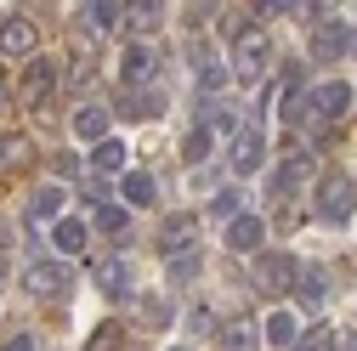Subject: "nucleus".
<instances>
[{
  "label": "nucleus",
  "instance_id": "obj_1",
  "mask_svg": "<svg viewBox=\"0 0 357 351\" xmlns=\"http://www.w3.org/2000/svg\"><path fill=\"white\" fill-rule=\"evenodd\" d=\"M312 210H318L329 227H346V221H351V210H357V182H351L346 170L324 176V182H318V204H312Z\"/></svg>",
  "mask_w": 357,
  "mask_h": 351
},
{
  "label": "nucleus",
  "instance_id": "obj_2",
  "mask_svg": "<svg viewBox=\"0 0 357 351\" xmlns=\"http://www.w3.org/2000/svg\"><path fill=\"white\" fill-rule=\"evenodd\" d=\"M261 295H289L295 283H301V260L295 255H284V249H261L255 255V278H250Z\"/></svg>",
  "mask_w": 357,
  "mask_h": 351
},
{
  "label": "nucleus",
  "instance_id": "obj_3",
  "mask_svg": "<svg viewBox=\"0 0 357 351\" xmlns=\"http://www.w3.org/2000/svg\"><path fill=\"white\" fill-rule=\"evenodd\" d=\"M193 233H199V215H193V210H176V215H165V221H159L153 244H159L165 260H176V255H193V249H199Z\"/></svg>",
  "mask_w": 357,
  "mask_h": 351
},
{
  "label": "nucleus",
  "instance_id": "obj_4",
  "mask_svg": "<svg viewBox=\"0 0 357 351\" xmlns=\"http://www.w3.org/2000/svg\"><path fill=\"white\" fill-rule=\"evenodd\" d=\"M266 68H273V40H266L261 29H250L244 40H233V74L238 79H266Z\"/></svg>",
  "mask_w": 357,
  "mask_h": 351
},
{
  "label": "nucleus",
  "instance_id": "obj_5",
  "mask_svg": "<svg viewBox=\"0 0 357 351\" xmlns=\"http://www.w3.org/2000/svg\"><path fill=\"white\" fill-rule=\"evenodd\" d=\"M159 68L165 63H159V52L148 46V40H130V46L119 52V79L130 85V91H148V85L159 79Z\"/></svg>",
  "mask_w": 357,
  "mask_h": 351
},
{
  "label": "nucleus",
  "instance_id": "obj_6",
  "mask_svg": "<svg viewBox=\"0 0 357 351\" xmlns=\"http://www.w3.org/2000/svg\"><path fill=\"white\" fill-rule=\"evenodd\" d=\"M312 63H340L346 52H357V34H351V23H340V17H324L318 29H312Z\"/></svg>",
  "mask_w": 357,
  "mask_h": 351
},
{
  "label": "nucleus",
  "instance_id": "obj_7",
  "mask_svg": "<svg viewBox=\"0 0 357 351\" xmlns=\"http://www.w3.org/2000/svg\"><path fill=\"white\" fill-rule=\"evenodd\" d=\"M68 283H74V272L63 267V260H29V272H23V289L34 300H57Z\"/></svg>",
  "mask_w": 357,
  "mask_h": 351
},
{
  "label": "nucleus",
  "instance_id": "obj_8",
  "mask_svg": "<svg viewBox=\"0 0 357 351\" xmlns=\"http://www.w3.org/2000/svg\"><path fill=\"white\" fill-rule=\"evenodd\" d=\"M52 91H57V63L52 57H29V68H23V102L29 108H46L52 102Z\"/></svg>",
  "mask_w": 357,
  "mask_h": 351
},
{
  "label": "nucleus",
  "instance_id": "obj_9",
  "mask_svg": "<svg viewBox=\"0 0 357 351\" xmlns=\"http://www.w3.org/2000/svg\"><path fill=\"white\" fill-rule=\"evenodd\" d=\"M351 108V85L346 79H329V85H318V91H312V125L306 130H324L329 119H340Z\"/></svg>",
  "mask_w": 357,
  "mask_h": 351
},
{
  "label": "nucleus",
  "instance_id": "obj_10",
  "mask_svg": "<svg viewBox=\"0 0 357 351\" xmlns=\"http://www.w3.org/2000/svg\"><path fill=\"white\" fill-rule=\"evenodd\" d=\"M227 164H233L238 176H255V170L266 164V136H261V125H250V119H244V130L233 136V153H227Z\"/></svg>",
  "mask_w": 357,
  "mask_h": 351
},
{
  "label": "nucleus",
  "instance_id": "obj_11",
  "mask_svg": "<svg viewBox=\"0 0 357 351\" xmlns=\"http://www.w3.org/2000/svg\"><path fill=\"white\" fill-rule=\"evenodd\" d=\"M34 23L23 17V12H6V17H0V52H6V57H34Z\"/></svg>",
  "mask_w": 357,
  "mask_h": 351
},
{
  "label": "nucleus",
  "instance_id": "obj_12",
  "mask_svg": "<svg viewBox=\"0 0 357 351\" xmlns=\"http://www.w3.org/2000/svg\"><path fill=\"white\" fill-rule=\"evenodd\" d=\"M97 289L114 295V300H130V295H137V272H130L125 255H108L102 267H97Z\"/></svg>",
  "mask_w": 357,
  "mask_h": 351
},
{
  "label": "nucleus",
  "instance_id": "obj_13",
  "mask_svg": "<svg viewBox=\"0 0 357 351\" xmlns=\"http://www.w3.org/2000/svg\"><path fill=\"white\" fill-rule=\"evenodd\" d=\"M295 295H301V306H306V312H324V306H329V295H335V278H329V267H301V283H295Z\"/></svg>",
  "mask_w": 357,
  "mask_h": 351
},
{
  "label": "nucleus",
  "instance_id": "obj_14",
  "mask_svg": "<svg viewBox=\"0 0 357 351\" xmlns=\"http://www.w3.org/2000/svg\"><path fill=\"white\" fill-rule=\"evenodd\" d=\"M215 340H221V351H261V323L255 318H233V323H221L215 329Z\"/></svg>",
  "mask_w": 357,
  "mask_h": 351
},
{
  "label": "nucleus",
  "instance_id": "obj_15",
  "mask_svg": "<svg viewBox=\"0 0 357 351\" xmlns=\"http://www.w3.org/2000/svg\"><path fill=\"white\" fill-rule=\"evenodd\" d=\"M261 238H266L261 215H238V221H227V238H221V244H227L233 255H250V249H261Z\"/></svg>",
  "mask_w": 357,
  "mask_h": 351
},
{
  "label": "nucleus",
  "instance_id": "obj_16",
  "mask_svg": "<svg viewBox=\"0 0 357 351\" xmlns=\"http://www.w3.org/2000/svg\"><path fill=\"white\" fill-rule=\"evenodd\" d=\"M306 176H312V153H289V159L273 170V198H289Z\"/></svg>",
  "mask_w": 357,
  "mask_h": 351
},
{
  "label": "nucleus",
  "instance_id": "obj_17",
  "mask_svg": "<svg viewBox=\"0 0 357 351\" xmlns=\"http://www.w3.org/2000/svg\"><path fill=\"white\" fill-rule=\"evenodd\" d=\"M199 125L210 130V136H238V130H244V119L233 114V102H227V97H215V102H204Z\"/></svg>",
  "mask_w": 357,
  "mask_h": 351
},
{
  "label": "nucleus",
  "instance_id": "obj_18",
  "mask_svg": "<svg viewBox=\"0 0 357 351\" xmlns=\"http://www.w3.org/2000/svg\"><path fill=\"white\" fill-rule=\"evenodd\" d=\"M193 79H199V97L215 102V91L233 79V68H227V63H215V57H193Z\"/></svg>",
  "mask_w": 357,
  "mask_h": 351
},
{
  "label": "nucleus",
  "instance_id": "obj_19",
  "mask_svg": "<svg viewBox=\"0 0 357 351\" xmlns=\"http://www.w3.org/2000/svg\"><path fill=\"white\" fill-rule=\"evenodd\" d=\"M108 119H114V114H108L102 102L79 108V114H74V136H79V142H108Z\"/></svg>",
  "mask_w": 357,
  "mask_h": 351
},
{
  "label": "nucleus",
  "instance_id": "obj_20",
  "mask_svg": "<svg viewBox=\"0 0 357 351\" xmlns=\"http://www.w3.org/2000/svg\"><path fill=\"white\" fill-rule=\"evenodd\" d=\"M29 221H63V187H34L29 193Z\"/></svg>",
  "mask_w": 357,
  "mask_h": 351
},
{
  "label": "nucleus",
  "instance_id": "obj_21",
  "mask_svg": "<svg viewBox=\"0 0 357 351\" xmlns=\"http://www.w3.org/2000/svg\"><path fill=\"white\" fill-rule=\"evenodd\" d=\"M278 114H284V125H295V130H306V125H312V91H306L301 79L284 91V108H278Z\"/></svg>",
  "mask_w": 357,
  "mask_h": 351
},
{
  "label": "nucleus",
  "instance_id": "obj_22",
  "mask_svg": "<svg viewBox=\"0 0 357 351\" xmlns=\"http://www.w3.org/2000/svg\"><path fill=\"white\" fill-rule=\"evenodd\" d=\"M91 227H97L102 238H114V244H125V238H130V210H125V204H102Z\"/></svg>",
  "mask_w": 357,
  "mask_h": 351
},
{
  "label": "nucleus",
  "instance_id": "obj_23",
  "mask_svg": "<svg viewBox=\"0 0 357 351\" xmlns=\"http://www.w3.org/2000/svg\"><path fill=\"white\" fill-rule=\"evenodd\" d=\"M85 238H91V227H85L79 215H63V221L52 227V244H57L63 255H79V249H85Z\"/></svg>",
  "mask_w": 357,
  "mask_h": 351
},
{
  "label": "nucleus",
  "instance_id": "obj_24",
  "mask_svg": "<svg viewBox=\"0 0 357 351\" xmlns=\"http://www.w3.org/2000/svg\"><path fill=\"white\" fill-rule=\"evenodd\" d=\"M261 334H266V345H289L295 351V340H301V323H295V312H273L261 323Z\"/></svg>",
  "mask_w": 357,
  "mask_h": 351
},
{
  "label": "nucleus",
  "instance_id": "obj_25",
  "mask_svg": "<svg viewBox=\"0 0 357 351\" xmlns=\"http://www.w3.org/2000/svg\"><path fill=\"white\" fill-rule=\"evenodd\" d=\"M119 193H125V204H153V198H159V182H153L148 170H125Z\"/></svg>",
  "mask_w": 357,
  "mask_h": 351
},
{
  "label": "nucleus",
  "instance_id": "obj_26",
  "mask_svg": "<svg viewBox=\"0 0 357 351\" xmlns=\"http://www.w3.org/2000/svg\"><path fill=\"white\" fill-rule=\"evenodd\" d=\"M79 17L91 23V29H119L125 23V6H119V0H91V6H79Z\"/></svg>",
  "mask_w": 357,
  "mask_h": 351
},
{
  "label": "nucleus",
  "instance_id": "obj_27",
  "mask_svg": "<svg viewBox=\"0 0 357 351\" xmlns=\"http://www.w3.org/2000/svg\"><path fill=\"white\" fill-rule=\"evenodd\" d=\"M125 23L137 29V34H153L165 23V6H159V0H137V6H125Z\"/></svg>",
  "mask_w": 357,
  "mask_h": 351
},
{
  "label": "nucleus",
  "instance_id": "obj_28",
  "mask_svg": "<svg viewBox=\"0 0 357 351\" xmlns=\"http://www.w3.org/2000/svg\"><path fill=\"white\" fill-rule=\"evenodd\" d=\"M29 153H34V148H29L23 130H0V170H17Z\"/></svg>",
  "mask_w": 357,
  "mask_h": 351
},
{
  "label": "nucleus",
  "instance_id": "obj_29",
  "mask_svg": "<svg viewBox=\"0 0 357 351\" xmlns=\"http://www.w3.org/2000/svg\"><path fill=\"white\" fill-rule=\"evenodd\" d=\"M91 164H97V176H119V170H125V142H119V136H108V142H97V153H91Z\"/></svg>",
  "mask_w": 357,
  "mask_h": 351
},
{
  "label": "nucleus",
  "instance_id": "obj_30",
  "mask_svg": "<svg viewBox=\"0 0 357 351\" xmlns=\"http://www.w3.org/2000/svg\"><path fill=\"white\" fill-rule=\"evenodd\" d=\"M295 351H340V340H335V329H329V323H306V329H301V340H295Z\"/></svg>",
  "mask_w": 357,
  "mask_h": 351
},
{
  "label": "nucleus",
  "instance_id": "obj_31",
  "mask_svg": "<svg viewBox=\"0 0 357 351\" xmlns=\"http://www.w3.org/2000/svg\"><path fill=\"white\" fill-rule=\"evenodd\" d=\"M199 267H204V255H199V249H193V255H176V260H165V283H193Z\"/></svg>",
  "mask_w": 357,
  "mask_h": 351
},
{
  "label": "nucleus",
  "instance_id": "obj_32",
  "mask_svg": "<svg viewBox=\"0 0 357 351\" xmlns=\"http://www.w3.org/2000/svg\"><path fill=\"white\" fill-rule=\"evenodd\" d=\"M159 114V97L153 91H130L125 97V119H153Z\"/></svg>",
  "mask_w": 357,
  "mask_h": 351
},
{
  "label": "nucleus",
  "instance_id": "obj_33",
  "mask_svg": "<svg viewBox=\"0 0 357 351\" xmlns=\"http://www.w3.org/2000/svg\"><path fill=\"white\" fill-rule=\"evenodd\" d=\"M210 215H227V221H238V215H244V210H238V193H233V187L210 193Z\"/></svg>",
  "mask_w": 357,
  "mask_h": 351
},
{
  "label": "nucleus",
  "instance_id": "obj_34",
  "mask_svg": "<svg viewBox=\"0 0 357 351\" xmlns=\"http://www.w3.org/2000/svg\"><path fill=\"white\" fill-rule=\"evenodd\" d=\"M210 142H215V136H210V130H204V125H199V130H193V136H188V142H182V159H188V164H199V159H204V153H210Z\"/></svg>",
  "mask_w": 357,
  "mask_h": 351
},
{
  "label": "nucleus",
  "instance_id": "obj_35",
  "mask_svg": "<svg viewBox=\"0 0 357 351\" xmlns=\"http://www.w3.org/2000/svg\"><path fill=\"white\" fill-rule=\"evenodd\" d=\"M91 351H125V334H119V323H102V329L91 334Z\"/></svg>",
  "mask_w": 357,
  "mask_h": 351
},
{
  "label": "nucleus",
  "instance_id": "obj_36",
  "mask_svg": "<svg viewBox=\"0 0 357 351\" xmlns=\"http://www.w3.org/2000/svg\"><path fill=\"white\" fill-rule=\"evenodd\" d=\"M0 108H12V74H6V63H0Z\"/></svg>",
  "mask_w": 357,
  "mask_h": 351
},
{
  "label": "nucleus",
  "instance_id": "obj_37",
  "mask_svg": "<svg viewBox=\"0 0 357 351\" xmlns=\"http://www.w3.org/2000/svg\"><path fill=\"white\" fill-rule=\"evenodd\" d=\"M0 351H34V340H29V334H12V340L0 345Z\"/></svg>",
  "mask_w": 357,
  "mask_h": 351
},
{
  "label": "nucleus",
  "instance_id": "obj_38",
  "mask_svg": "<svg viewBox=\"0 0 357 351\" xmlns=\"http://www.w3.org/2000/svg\"><path fill=\"white\" fill-rule=\"evenodd\" d=\"M340 351H357V329H346V340H340Z\"/></svg>",
  "mask_w": 357,
  "mask_h": 351
},
{
  "label": "nucleus",
  "instance_id": "obj_39",
  "mask_svg": "<svg viewBox=\"0 0 357 351\" xmlns=\"http://www.w3.org/2000/svg\"><path fill=\"white\" fill-rule=\"evenodd\" d=\"M170 351H188V345H170Z\"/></svg>",
  "mask_w": 357,
  "mask_h": 351
}]
</instances>
